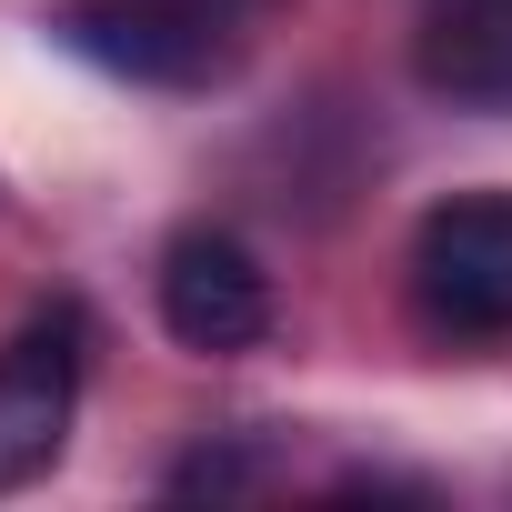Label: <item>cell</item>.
Here are the masks:
<instances>
[{"mask_svg": "<svg viewBox=\"0 0 512 512\" xmlns=\"http://www.w3.org/2000/svg\"><path fill=\"white\" fill-rule=\"evenodd\" d=\"M412 312L442 342H512V191H452L412 221Z\"/></svg>", "mask_w": 512, "mask_h": 512, "instance_id": "cell-1", "label": "cell"}, {"mask_svg": "<svg viewBox=\"0 0 512 512\" xmlns=\"http://www.w3.org/2000/svg\"><path fill=\"white\" fill-rule=\"evenodd\" d=\"M81 412V312H41L0 342V492H31L71 452Z\"/></svg>", "mask_w": 512, "mask_h": 512, "instance_id": "cell-3", "label": "cell"}, {"mask_svg": "<svg viewBox=\"0 0 512 512\" xmlns=\"http://www.w3.org/2000/svg\"><path fill=\"white\" fill-rule=\"evenodd\" d=\"M412 81L452 111L512 121V0H432L412 31Z\"/></svg>", "mask_w": 512, "mask_h": 512, "instance_id": "cell-5", "label": "cell"}, {"mask_svg": "<svg viewBox=\"0 0 512 512\" xmlns=\"http://www.w3.org/2000/svg\"><path fill=\"white\" fill-rule=\"evenodd\" d=\"M251 482H262L251 452H191V462H171V492H251Z\"/></svg>", "mask_w": 512, "mask_h": 512, "instance_id": "cell-6", "label": "cell"}, {"mask_svg": "<svg viewBox=\"0 0 512 512\" xmlns=\"http://www.w3.org/2000/svg\"><path fill=\"white\" fill-rule=\"evenodd\" d=\"M61 41L121 81L151 91H191L221 71V0H71Z\"/></svg>", "mask_w": 512, "mask_h": 512, "instance_id": "cell-4", "label": "cell"}, {"mask_svg": "<svg viewBox=\"0 0 512 512\" xmlns=\"http://www.w3.org/2000/svg\"><path fill=\"white\" fill-rule=\"evenodd\" d=\"M161 332L201 362H231V352L272 342V272L251 262V241H231L211 221L161 241Z\"/></svg>", "mask_w": 512, "mask_h": 512, "instance_id": "cell-2", "label": "cell"}]
</instances>
